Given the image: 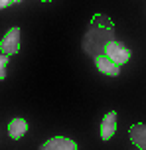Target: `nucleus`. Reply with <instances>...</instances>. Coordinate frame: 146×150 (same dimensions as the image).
Segmentation results:
<instances>
[{"instance_id":"9","label":"nucleus","mask_w":146,"mask_h":150,"mask_svg":"<svg viewBox=\"0 0 146 150\" xmlns=\"http://www.w3.org/2000/svg\"><path fill=\"white\" fill-rule=\"evenodd\" d=\"M12 4H14L12 0H0V10H2V8H8V6H12Z\"/></svg>"},{"instance_id":"6","label":"nucleus","mask_w":146,"mask_h":150,"mask_svg":"<svg viewBox=\"0 0 146 150\" xmlns=\"http://www.w3.org/2000/svg\"><path fill=\"white\" fill-rule=\"evenodd\" d=\"M115 132H116V112L111 111L109 115H105V119L101 122V138L109 140Z\"/></svg>"},{"instance_id":"11","label":"nucleus","mask_w":146,"mask_h":150,"mask_svg":"<svg viewBox=\"0 0 146 150\" xmlns=\"http://www.w3.org/2000/svg\"><path fill=\"white\" fill-rule=\"evenodd\" d=\"M42 2H51V0H42Z\"/></svg>"},{"instance_id":"4","label":"nucleus","mask_w":146,"mask_h":150,"mask_svg":"<svg viewBox=\"0 0 146 150\" xmlns=\"http://www.w3.org/2000/svg\"><path fill=\"white\" fill-rule=\"evenodd\" d=\"M128 134H130L132 144L138 150H146V125L144 122H136L128 128Z\"/></svg>"},{"instance_id":"1","label":"nucleus","mask_w":146,"mask_h":150,"mask_svg":"<svg viewBox=\"0 0 146 150\" xmlns=\"http://www.w3.org/2000/svg\"><path fill=\"white\" fill-rule=\"evenodd\" d=\"M105 55L109 59H113L116 65H123L130 59V50L123 44V42H116V40H111L105 44Z\"/></svg>"},{"instance_id":"5","label":"nucleus","mask_w":146,"mask_h":150,"mask_svg":"<svg viewBox=\"0 0 146 150\" xmlns=\"http://www.w3.org/2000/svg\"><path fill=\"white\" fill-rule=\"evenodd\" d=\"M95 63H97V67H99L101 73L105 75H111V77H116V75L121 73V65H116L113 59H109L107 55H95Z\"/></svg>"},{"instance_id":"7","label":"nucleus","mask_w":146,"mask_h":150,"mask_svg":"<svg viewBox=\"0 0 146 150\" xmlns=\"http://www.w3.org/2000/svg\"><path fill=\"white\" fill-rule=\"evenodd\" d=\"M26 132H28V122L24 119H12L8 122V134H10V138L20 140Z\"/></svg>"},{"instance_id":"8","label":"nucleus","mask_w":146,"mask_h":150,"mask_svg":"<svg viewBox=\"0 0 146 150\" xmlns=\"http://www.w3.org/2000/svg\"><path fill=\"white\" fill-rule=\"evenodd\" d=\"M6 69H8V55L2 53V55H0V81L6 77Z\"/></svg>"},{"instance_id":"2","label":"nucleus","mask_w":146,"mask_h":150,"mask_svg":"<svg viewBox=\"0 0 146 150\" xmlns=\"http://www.w3.org/2000/svg\"><path fill=\"white\" fill-rule=\"evenodd\" d=\"M0 52L6 55L20 52V28H12L4 34V38L0 40Z\"/></svg>"},{"instance_id":"3","label":"nucleus","mask_w":146,"mask_h":150,"mask_svg":"<svg viewBox=\"0 0 146 150\" xmlns=\"http://www.w3.org/2000/svg\"><path fill=\"white\" fill-rule=\"evenodd\" d=\"M39 150H77V144L65 136H54L42 144Z\"/></svg>"},{"instance_id":"10","label":"nucleus","mask_w":146,"mask_h":150,"mask_svg":"<svg viewBox=\"0 0 146 150\" xmlns=\"http://www.w3.org/2000/svg\"><path fill=\"white\" fill-rule=\"evenodd\" d=\"M12 2H14V4H18V2H22V0H12Z\"/></svg>"}]
</instances>
